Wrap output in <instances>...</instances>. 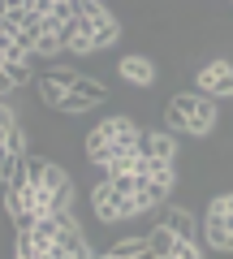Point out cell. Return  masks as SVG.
<instances>
[{
	"instance_id": "22",
	"label": "cell",
	"mask_w": 233,
	"mask_h": 259,
	"mask_svg": "<svg viewBox=\"0 0 233 259\" xmlns=\"http://www.w3.org/2000/svg\"><path fill=\"white\" fill-rule=\"evenodd\" d=\"M5 30H13V26H9V22H5V18H0V35H5Z\"/></svg>"
},
{
	"instance_id": "23",
	"label": "cell",
	"mask_w": 233,
	"mask_h": 259,
	"mask_svg": "<svg viewBox=\"0 0 233 259\" xmlns=\"http://www.w3.org/2000/svg\"><path fill=\"white\" fill-rule=\"evenodd\" d=\"M151 259H177V255H151Z\"/></svg>"
},
{
	"instance_id": "8",
	"label": "cell",
	"mask_w": 233,
	"mask_h": 259,
	"mask_svg": "<svg viewBox=\"0 0 233 259\" xmlns=\"http://www.w3.org/2000/svg\"><path fill=\"white\" fill-rule=\"evenodd\" d=\"M160 225H164V229H173L177 238H186V242H195V238H199V233H195V216H190L186 207H168V203H164V212H160Z\"/></svg>"
},
{
	"instance_id": "19",
	"label": "cell",
	"mask_w": 233,
	"mask_h": 259,
	"mask_svg": "<svg viewBox=\"0 0 233 259\" xmlns=\"http://www.w3.org/2000/svg\"><path fill=\"white\" fill-rule=\"evenodd\" d=\"M173 255H177V259H203V250H199L195 242H186V238H177V246H173Z\"/></svg>"
},
{
	"instance_id": "10",
	"label": "cell",
	"mask_w": 233,
	"mask_h": 259,
	"mask_svg": "<svg viewBox=\"0 0 233 259\" xmlns=\"http://www.w3.org/2000/svg\"><path fill=\"white\" fill-rule=\"evenodd\" d=\"M203 233H207V246H212V250H233V225L207 216V221H203Z\"/></svg>"
},
{
	"instance_id": "2",
	"label": "cell",
	"mask_w": 233,
	"mask_h": 259,
	"mask_svg": "<svg viewBox=\"0 0 233 259\" xmlns=\"http://www.w3.org/2000/svg\"><path fill=\"white\" fill-rule=\"evenodd\" d=\"M91 212H95V221L117 225V221H130L134 207H130V199H125V194H117L108 182H100V186L91 190Z\"/></svg>"
},
{
	"instance_id": "18",
	"label": "cell",
	"mask_w": 233,
	"mask_h": 259,
	"mask_svg": "<svg viewBox=\"0 0 233 259\" xmlns=\"http://www.w3.org/2000/svg\"><path fill=\"white\" fill-rule=\"evenodd\" d=\"M56 52H61V39H56L52 30H48V35L35 44V56H56Z\"/></svg>"
},
{
	"instance_id": "15",
	"label": "cell",
	"mask_w": 233,
	"mask_h": 259,
	"mask_svg": "<svg viewBox=\"0 0 233 259\" xmlns=\"http://www.w3.org/2000/svg\"><path fill=\"white\" fill-rule=\"evenodd\" d=\"M74 13L78 18H104L108 9H104V0H74Z\"/></svg>"
},
{
	"instance_id": "3",
	"label": "cell",
	"mask_w": 233,
	"mask_h": 259,
	"mask_svg": "<svg viewBox=\"0 0 233 259\" xmlns=\"http://www.w3.org/2000/svg\"><path fill=\"white\" fill-rule=\"evenodd\" d=\"M195 87H199V95H212V100L233 95V65L229 61H207L203 69H199Z\"/></svg>"
},
{
	"instance_id": "5",
	"label": "cell",
	"mask_w": 233,
	"mask_h": 259,
	"mask_svg": "<svg viewBox=\"0 0 233 259\" xmlns=\"http://www.w3.org/2000/svg\"><path fill=\"white\" fill-rule=\"evenodd\" d=\"M74 82H78V74H74V69H52V74H43V78H39V95H43V104H48V108H61Z\"/></svg>"
},
{
	"instance_id": "12",
	"label": "cell",
	"mask_w": 233,
	"mask_h": 259,
	"mask_svg": "<svg viewBox=\"0 0 233 259\" xmlns=\"http://www.w3.org/2000/svg\"><path fill=\"white\" fill-rule=\"evenodd\" d=\"M147 177H151V182H160L164 190H173V182H177V173H173V160H147Z\"/></svg>"
},
{
	"instance_id": "11",
	"label": "cell",
	"mask_w": 233,
	"mask_h": 259,
	"mask_svg": "<svg viewBox=\"0 0 233 259\" xmlns=\"http://www.w3.org/2000/svg\"><path fill=\"white\" fill-rule=\"evenodd\" d=\"M147 246H151V255H173V246H177V233L164 229V225H156V229L147 233Z\"/></svg>"
},
{
	"instance_id": "6",
	"label": "cell",
	"mask_w": 233,
	"mask_h": 259,
	"mask_svg": "<svg viewBox=\"0 0 233 259\" xmlns=\"http://www.w3.org/2000/svg\"><path fill=\"white\" fill-rule=\"evenodd\" d=\"M138 151L147 160H177V139H173V130H143Z\"/></svg>"
},
{
	"instance_id": "20",
	"label": "cell",
	"mask_w": 233,
	"mask_h": 259,
	"mask_svg": "<svg viewBox=\"0 0 233 259\" xmlns=\"http://www.w3.org/2000/svg\"><path fill=\"white\" fill-rule=\"evenodd\" d=\"M0 130H18V117L9 112V104L0 100Z\"/></svg>"
},
{
	"instance_id": "7",
	"label": "cell",
	"mask_w": 233,
	"mask_h": 259,
	"mask_svg": "<svg viewBox=\"0 0 233 259\" xmlns=\"http://www.w3.org/2000/svg\"><path fill=\"white\" fill-rule=\"evenodd\" d=\"M117 74H121V82H130V87H151L156 82V65H151L147 56H125V61L117 65Z\"/></svg>"
},
{
	"instance_id": "14",
	"label": "cell",
	"mask_w": 233,
	"mask_h": 259,
	"mask_svg": "<svg viewBox=\"0 0 233 259\" xmlns=\"http://www.w3.org/2000/svg\"><path fill=\"white\" fill-rule=\"evenodd\" d=\"M207 216H216V221L233 225V190H229V194H216V199H212V207H207Z\"/></svg>"
},
{
	"instance_id": "13",
	"label": "cell",
	"mask_w": 233,
	"mask_h": 259,
	"mask_svg": "<svg viewBox=\"0 0 233 259\" xmlns=\"http://www.w3.org/2000/svg\"><path fill=\"white\" fill-rule=\"evenodd\" d=\"M147 233H138V238H121L117 246H112V255H121V259H138V255H147Z\"/></svg>"
},
{
	"instance_id": "17",
	"label": "cell",
	"mask_w": 233,
	"mask_h": 259,
	"mask_svg": "<svg viewBox=\"0 0 233 259\" xmlns=\"http://www.w3.org/2000/svg\"><path fill=\"white\" fill-rule=\"evenodd\" d=\"M5 74L13 78V87H22V82H30V65L26 61H5Z\"/></svg>"
},
{
	"instance_id": "9",
	"label": "cell",
	"mask_w": 233,
	"mask_h": 259,
	"mask_svg": "<svg viewBox=\"0 0 233 259\" xmlns=\"http://www.w3.org/2000/svg\"><path fill=\"white\" fill-rule=\"evenodd\" d=\"M86 156H91V164H108L112 160V134L104 125H95L91 134H86Z\"/></svg>"
},
{
	"instance_id": "21",
	"label": "cell",
	"mask_w": 233,
	"mask_h": 259,
	"mask_svg": "<svg viewBox=\"0 0 233 259\" xmlns=\"http://www.w3.org/2000/svg\"><path fill=\"white\" fill-rule=\"evenodd\" d=\"M9 91H13V78L5 74V69H0V100H5V95H9Z\"/></svg>"
},
{
	"instance_id": "16",
	"label": "cell",
	"mask_w": 233,
	"mask_h": 259,
	"mask_svg": "<svg viewBox=\"0 0 233 259\" xmlns=\"http://www.w3.org/2000/svg\"><path fill=\"white\" fill-rule=\"evenodd\" d=\"M18 160H22V156H13L9 147H0V186H9V177H13V168H18Z\"/></svg>"
},
{
	"instance_id": "1",
	"label": "cell",
	"mask_w": 233,
	"mask_h": 259,
	"mask_svg": "<svg viewBox=\"0 0 233 259\" xmlns=\"http://www.w3.org/2000/svg\"><path fill=\"white\" fill-rule=\"evenodd\" d=\"M168 130H186L195 139L212 134L216 130V100L212 95H199V91H181L168 100Z\"/></svg>"
},
{
	"instance_id": "4",
	"label": "cell",
	"mask_w": 233,
	"mask_h": 259,
	"mask_svg": "<svg viewBox=\"0 0 233 259\" xmlns=\"http://www.w3.org/2000/svg\"><path fill=\"white\" fill-rule=\"evenodd\" d=\"M108 100V91H104V82H91V78H78L74 87H69V95H65V104H61V112H91L95 104H104Z\"/></svg>"
}]
</instances>
